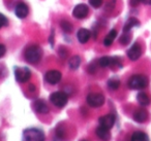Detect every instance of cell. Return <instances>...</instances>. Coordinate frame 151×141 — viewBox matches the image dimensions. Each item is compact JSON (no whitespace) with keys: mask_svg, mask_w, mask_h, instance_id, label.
I'll return each instance as SVG.
<instances>
[{"mask_svg":"<svg viewBox=\"0 0 151 141\" xmlns=\"http://www.w3.org/2000/svg\"><path fill=\"white\" fill-rule=\"evenodd\" d=\"M116 36H117V31H116L115 29L111 30V31L109 32V34H108V35L105 37V40H104V44H105L106 46H110L114 42Z\"/></svg>","mask_w":151,"mask_h":141,"instance_id":"16","label":"cell"},{"mask_svg":"<svg viewBox=\"0 0 151 141\" xmlns=\"http://www.w3.org/2000/svg\"><path fill=\"white\" fill-rule=\"evenodd\" d=\"M29 89H30V91H34V90H35V88H34L33 85H29Z\"/></svg>","mask_w":151,"mask_h":141,"instance_id":"30","label":"cell"},{"mask_svg":"<svg viewBox=\"0 0 151 141\" xmlns=\"http://www.w3.org/2000/svg\"><path fill=\"white\" fill-rule=\"evenodd\" d=\"M148 85V78L145 75L136 74L132 76L128 80V87L132 90H141L144 89Z\"/></svg>","mask_w":151,"mask_h":141,"instance_id":"2","label":"cell"},{"mask_svg":"<svg viewBox=\"0 0 151 141\" xmlns=\"http://www.w3.org/2000/svg\"><path fill=\"white\" fill-rule=\"evenodd\" d=\"M103 1L104 0H89V3L92 7L94 9H99L101 4H103Z\"/></svg>","mask_w":151,"mask_h":141,"instance_id":"25","label":"cell"},{"mask_svg":"<svg viewBox=\"0 0 151 141\" xmlns=\"http://www.w3.org/2000/svg\"><path fill=\"white\" fill-rule=\"evenodd\" d=\"M5 25H7V19L5 18L4 15L0 14V28H2Z\"/></svg>","mask_w":151,"mask_h":141,"instance_id":"26","label":"cell"},{"mask_svg":"<svg viewBox=\"0 0 151 141\" xmlns=\"http://www.w3.org/2000/svg\"><path fill=\"white\" fill-rule=\"evenodd\" d=\"M15 76L19 83H26L31 77V72L27 67H17L15 70Z\"/></svg>","mask_w":151,"mask_h":141,"instance_id":"6","label":"cell"},{"mask_svg":"<svg viewBox=\"0 0 151 141\" xmlns=\"http://www.w3.org/2000/svg\"><path fill=\"white\" fill-rule=\"evenodd\" d=\"M61 28H62V30L64 32H66V33H70L71 30H73V26H71L70 23H68V22L66 21H62L60 24Z\"/></svg>","mask_w":151,"mask_h":141,"instance_id":"23","label":"cell"},{"mask_svg":"<svg viewBox=\"0 0 151 141\" xmlns=\"http://www.w3.org/2000/svg\"><path fill=\"white\" fill-rule=\"evenodd\" d=\"M137 100H138V102L141 104L142 106H146L149 104V102H150V100H149V97L147 94L145 93H139L138 96H137Z\"/></svg>","mask_w":151,"mask_h":141,"instance_id":"19","label":"cell"},{"mask_svg":"<svg viewBox=\"0 0 151 141\" xmlns=\"http://www.w3.org/2000/svg\"><path fill=\"white\" fill-rule=\"evenodd\" d=\"M140 1L144 4H151V0H140Z\"/></svg>","mask_w":151,"mask_h":141,"instance_id":"29","label":"cell"},{"mask_svg":"<svg viewBox=\"0 0 151 141\" xmlns=\"http://www.w3.org/2000/svg\"><path fill=\"white\" fill-rule=\"evenodd\" d=\"M5 52H6V48L3 44H0V58H2L4 56Z\"/></svg>","mask_w":151,"mask_h":141,"instance_id":"27","label":"cell"},{"mask_svg":"<svg viewBox=\"0 0 151 141\" xmlns=\"http://www.w3.org/2000/svg\"><path fill=\"white\" fill-rule=\"evenodd\" d=\"M80 64H81V58L79 56L71 57L70 60H69V67H70V69H73V70L78 69Z\"/></svg>","mask_w":151,"mask_h":141,"instance_id":"20","label":"cell"},{"mask_svg":"<svg viewBox=\"0 0 151 141\" xmlns=\"http://www.w3.org/2000/svg\"><path fill=\"white\" fill-rule=\"evenodd\" d=\"M141 55H142V48H141L139 43H134L132 46V48L127 51V56L132 61L138 60L141 57Z\"/></svg>","mask_w":151,"mask_h":141,"instance_id":"9","label":"cell"},{"mask_svg":"<svg viewBox=\"0 0 151 141\" xmlns=\"http://www.w3.org/2000/svg\"><path fill=\"white\" fill-rule=\"evenodd\" d=\"M61 77H62V75H61V73L58 70H50L45 75L46 81L50 83V85H56V83H58L61 80Z\"/></svg>","mask_w":151,"mask_h":141,"instance_id":"8","label":"cell"},{"mask_svg":"<svg viewBox=\"0 0 151 141\" xmlns=\"http://www.w3.org/2000/svg\"><path fill=\"white\" fill-rule=\"evenodd\" d=\"M115 124V116L113 114H107L99 118V126L106 129H111Z\"/></svg>","mask_w":151,"mask_h":141,"instance_id":"10","label":"cell"},{"mask_svg":"<svg viewBox=\"0 0 151 141\" xmlns=\"http://www.w3.org/2000/svg\"><path fill=\"white\" fill-rule=\"evenodd\" d=\"M89 13V9L86 4H78L77 6L73 9V16L76 18V19H84V18L87 17Z\"/></svg>","mask_w":151,"mask_h":141,"instance_id":"7","label":"cell"},{"mask_svg":"<svg viewBox=\"0 0 151 141\" xmlns=\"http://www.w3.org/2000/svg\"><path fill=\"white\" fill-rule=\"evenodd\" d=\"M108 87L110 88L111 90H117L118 88L120 87V81H119V79H117V78H111L109 81H108Z\"/></svg>","mask_w":151,"mask_h":141,"instance_id":"22","label":"cell"},{"mask_svg":"<svg viewBox=\"0 0 151 141\" xmlns=\"http://www.w3.org/2000/svg\"><path fill=\"white\" fill-rule=\"evenodd\" d=\"M87 103L91 107H101L105 103V97L104 95L99 93H92L87 96Z\"/></svg>","mask_w":151,"mask_h":141,"instance_id":"5","label":"cell"},{"mask_svg":"<svg viewBox=\"0 0 151 141\" xmlns=\"http://www.w3.org/2000/svg\"><path fill=\"white\" fill-rule=\"evenodd\" d=\"M132 141H149V137L147 136L146 133L141 132V131H137L132 134Z\"/></svg>","mask_w":151,"mask_h":141,"instance_id":"17","label":"cell"},{"mask_svg":"<svg viewBox=\"0 0 151 141\" xmlns=\"http://www.w3.org/2000/svg\"><path fill=\"white\" fill-rule=\"evenodd\" d=\"M140 2H141L140 0H130V4H132V6H137Z\"/></svg>","mask_w":151,"mask_h":141,"instance_id":"28","label":"cell"},{"mask_svg":"<svg viewBox=\"0 0 151 141\" xmlns=\"http://www.w3.org/2000/svg\"><path fill=\"white\" fill-rule=\"evenodd\" d=\"M96 135L99 136V138L101 139L103 141H108L111 138V134H110L109 129H106L101 126L96 129Z\"/></svg>","mask_w":151,"mask_h":141,"instance_id":"12","label":"cell"},{"mask_svg":"<svg viewBox=\"0 0 151 141\" xmlns=\"http://www.w3.org/2000/svg\"><path fill=\"white\" fill-rule=\"evenodd\" d=\"M23 141H45V135L38 129H26L23 133Z\"/></svg>","mask_w":151,"mask_h":141,"instance_id":"3","label":"cell"},{"mask_svg":"<svg viewBox=\"0 0 151 141\" xmlns=\"http://www.w3.org/2000/svg\"><path fill=\"white\" fill-rule=\"evenodd\" d=\"M139 25H140V23H139V21L136 19V18H130V19L127 20V22H126L125 25H124L123 31L128 32L132 28L136 27V26H139Z\"/></svg>","mask_w":151,"mask_h":141,"instance_id":"18","label":"cell"},{"mask_svg":"<svg viewBox=\"0 0 151 141\" xmlns=\"http://www.w3.org/2000/svg\"><path fill=\"white\" fill-rule=\"evenodd\" d=\"M130 37H132V36H130V34H128V32H124L123 35L120 37V43L124 44V46L127 44L128 42L130 41Z\"/></svg>","mask_w":151,"mask_h":141,"instance_id":"24","label":"cell"},{"mask_svg":"<svg viewBox=\"0 0 151 141\" xmlns=\"http://www.w3.org/2000/svg\"><path fill=\"white\" fill-rule=\"evenodd\" d=\"M33 107L35 111H37L38 113H48L49 112V107L42 100H37V101L34 102Z\"/></svg>","mask_w":151,"mask_h":141,"instance_id":"14","label":"cell"},{"mask_svg":"<svg viewBox=\"0 0 151 141\" xmlns=\"http://www.w3.org/2000/svg\"><path fill=\"white\" fill-rule=\"evenodd\" d=\"M67 95L63 92H55L50 96V101L57 107H64L67 103Z\"/></svg>","mask_w":151,"mask_h":141,"instance_id":"4","label":"cell"},{"mask_svg":"<svg viewBox=\"0 0 151 141\" xmlns=\"http://www.w3.org/2000/svg\"><path fill=\"white\" fill-rule=\"evenodd\" d=\"M16 16H17L19 19H24V18L27 17L28 13H29V9L25 3H19V4L16 6L15 9Z\"/></svg>","mask_w":151,"mask_h":141,"instance_id":"11","label":"cell"},{"mask_svg":"<svg viewBox=\"0 0 151 141\" xmlns=\"http://www.w3.org/2000/svg\"><path fill=\"white\" fill-rule=\"evenodd\" d=\"M81 141H86V140H81Z\"/></svg>","mask_w":151,"mask_h":141,"instance_id":"31","label":"cell"},{"mask_svg":"<svg viewBox=\"0 0 151 141\" xmlns=\"http://www.w3.org/2000/svg\"><path fill=\"white\" fill-rule=\"evenodd\" d=\"M77 37H78L79 41H80L81 43H86L89 40V38H90V31L85 29V28H82V29H80L78 31Z\"/></svg>","mask_w":151,"mask_h":141,"instance_id":"13","label":"cell"},{"mask_svg":"<svg viewBox=\"0 0 151 141\" xmlns=\"http://www.w3.org/2000/svg\"><path fill=\"white\" fill-rule=\"evenodd\" d=\"M42 55V48L38 46H31L26 50L25 52V59L27 62L34 64V63H37L40 60Z\"/></svg>","mask_w":151,"mask_h":141,"instance_id":"1","label":"cell"},{"mask_svg":"<svg viewBox=\"0 0 151 141\" xmlns=\"http://www.w3.org/2000/svg\"><path fill=\"white\" fill-rule=\"evenodd\" d=\"M148 118V113L145 109H138L134 113V120L138 122H144Z\"/></svg>","mask_w":151,"mask_h":141,"instance_id":"15","label":"cell"},{"mask_svg":"<svg viewBox=\"0 0 151 141\" xmlns=\"http://www.w3.org/2000/svg\"><path fill=\"white\" fill-rule=\"evenodd\" d=\"M113 64V58L110 57H103L99 60V65L101 67H109Z\"/></svg>","mask_w":151,"mask_h":141,"instance_id":"21","label":"cell"}]
</instances>
